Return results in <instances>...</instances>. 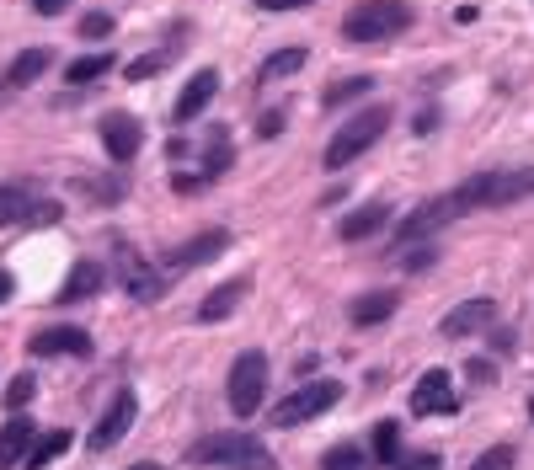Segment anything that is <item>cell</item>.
<instances>
[{"instance_id": "1", "label": "cell", "mask_w": 534, "mask_h": 470, "mask_svg": "<svg viewBox=\"0 0 534 470\" xmlns=\"http://www.w3.org/2000/svg\"><path fill=\"white\" fill-rule=\"evenodd\" d=\"M486 187H492V171H481V177H470L460 187H449V193L417 203V209L396 225V246H417V241H428V235H438L444 225H454V219H465L470 209H486Z\"/></svg>"}, {"instance_id": "2", "label": "cell", "mask_w": 534, "mask_h": 470, "mask_svg": "<svg viewBox=\"0 0 534 470\" xmlns=\"http://www.w3.org/2000/svg\"><path fill=\"white\" fill-rule=\"evenodd\" d=\"M187 465H219V470H278V460L267 454L251 433H203L187 449Z\"/></svg>"}, {"instance_id": "3", "label": "cell", "mask_w": 534, "mask_h": 470, "mask_svg": "<svg viewBox=\"0 0 534 470\" xmlns=\"http://www.w3.org/2000/svg\"><path fill=\"white\" fill-rule=\"evenodd\" d=\"M406 27H412V6L406 0H358L348 17H342V38L385 43V38H401Z\"/></svg>"}, {"instance_id": "4", "label": "cell", "mask_w": 534, "mask_h": 470, "mask_svg": "<svg viewBox=\"0 0 534 470\" xmlns=\"http://www.w3.org/2000/svg\"><path fill=\"white\" fill-rule=\"evenodd\" d=\"M390 129V107H358V113L342 123V129L332 134V145H326V155L321 161L332 166V171H342V166H353L364 150H374V139H380Z\"/></svg>"}, {"instance_id": "5", "label": "cell", "mask_w": 534, "mask_h": 470, "mask_svg": "<svg viewBox=\"0 0 534 470\" xmlns=\"http://www.w3.org/2000/svg\"><path fill=\"white\" fill-rule=\"evenodd\" d=\"M337 401H342V380H310L300 390H289L278 406H267V422H273V428H300V422L326 417Z\"/></svg>"}, {"instance_id": "6", "label": "cell", "mask_w": 534, "mask_h": 470, "mask_svg": "<svg viewBox=\"0 0 534 470\" xmlns=\"http://www.w3.org/2000/svg\"><path fill=\"white\" fill-rule=\"evenodd\" d=\"M113 273H118V284H123V294H129V300H139V305H155L166 294V284L171 278L155 268V262L145 257V252H134L129 241H113Z\"/></svg>"}, {"instance_id": "7", "label": "cell", "mask_w": 534, "mask_h": 470, "mask_svg": "<svg viewBox=\"0 0 534 470\" xmlns=\"http://www.w3.org/2000/svg\"><path fill=\"white\" fill-rule=\"evenodd\" d=\"M225 396H230V412H235V417H257V406L267 401V353H262V348H246V353L230 364Z\"/></svg>"}, {"instance_id": "8", "label": "cell", "mask_w": 534, "mask_h": 470, "mask_svg": "<svg viewBox=\"0 0 534 470\" xmlns=\"http://www.w3.org/2000/svg\"><path fill=\"white\" fill-rule=\"evenodd\" d=\"M412 412L417 417H454L460 412V396H454V380L449 369H428L412 390Z\"/></svg>"}, {"instance_id": "9", "label": "cell", "mask_w": 534, "mask_h": 470, "mask_svg": "<svg viewBox=\"0 0 534 470\" xmlns=\"http://www.w3.org/2000/svg\"><path fill=\"white\" fill-rule=\"evenodd\" d=\"M134 412H139V401H134V390H118L113 401H107V412H102V422L91 428V438H86V449L91 454H102V449H113L123 433L134 428Z\"/></svg>"}, {"instance_id": "10", "label": "cell", "mask_w": 534, "mask_h": 470, "mask_svg": "<svg viewBox=\"0 0 534 470\" xmlns=\"http://www.w3.org/2000/svg\"><path fill=\"white\" fill-rule=\"evenodd\" d=\"M230 246V230H203V235H193L187 246H177V252H166L161 257V273L171 278V273H187V268H203V262H214L219 252Z\"/></svg>"}, {"instance_id": "11", "label": "cell", "mask_w": 534, "mask_h": 470, "mask_svg": "<svg viewBox=\"0 0 534 470\" xmlns=\"http://www.w3.org/2000/svg\"><path fill=\"white\" fill-rule=\"evenodd\" d=\"M27 353L33 358H86L91 337L81 332V326H43V332L27 337Z\"/></svg>"}, {"instance_id": "12", "label": "cell", "mask_w": 534, "mask_h": 470, "mask_svg": "<svg viewBox=\"0 0 534 470\" xmlns=\"http://www.w3.org/2000/svg\"><path fill=\"white\" fill-rule=\"evenodd\" d=\"M139 145H145V123H139L134 113H107L102 118V150L113 155V161H134Z\"/></svg>"}, {"instance_id": "13", "label": "cell", "mask_w": 534, "mask_h": 470, "mask_svg": "<svg viewBox=\"0 0 534 470\" xmlns=\"http://www.w3.org/2000/svg\"><path fill=\"white\" fill-rule=\"evenodd\" d=\"M396 310H401V294L396 289H369V294H358V300L348 305V321L358 326V332H369V326H385Z\"/></svg>"}, {"instance_id": "14", "label": "cell", "mask_w": 534, "mask_h": 470, "mask_svg": "<svg viewBox=\"0 0 534 470\" xmlns=\"http://www.w3.org/2000/svg\"><path fill=\"white\" fill-rule=\"evenodd\" d=\"M492 321H497V300H465V305L449 310L438 332H444V337H470V332H486Z\"/></svg>"}, {"instance_id": "15", "label": "cell", "mask_w": 534, "mask_h": 470, "mask_svg": "<svg viewBox=\"0 0 534 470\" xmlns=\"http://www.w3.org/2000/svg\"><path fill=\"white\" fill-rule=\"evenodd\" d=\"M54 65V49H22L17 59H11V70L0 75V102L11 97V91H22V86H33L43 70Z\"/></svg>"}, {"instance_id": "16", "label": "cell", "mask_w": 534, "mask_h": 470, "mask_svg": "<svg viewBox=\"0 0 534 470\" xmlns=\"http://www.w3.org/2000/svg\"><path fill=\"white\" fill-rule=\"evenodd\" d=\"M385 225H390V203H385V198H374V203H364V209L342 214L337 235H342V241H369V235H380Z\"/></svg>"}, {"instance_id": "17", "label": "cell", "mask_w": 534, "mask_h": 470, "mask_svg": "<svg viewBox=\"0 0 534 470\" xmlns=\"http://www.w3.org/2000/svg\"><path fill=\"white\" fill-rule=\"evenodd\" d=\"M214 91H219V75H214V70H198L193 81L182 86V97H177V107H171V118H177V123H193L203 107L214 102Z\"/></svg>"}, {"instance_id": "18", "label": "cell", "mask_w": 534, "mask_h": 470, "mask_svg": "<svg viewBox=\"0 0 534 470\" xmlns=\"http://www.w3.org/2000/svg\"><path fill=\"white\" fill-rule=\"evenodd\" d=\"M246 294H251V278H230V284H219V289L209 294V300L198 305V321H203V326L230 321V316H235V305H241Z\"/></svg>"}, {"instance_id": "19", "label": "cell", "mask_w": 534, "mask_h": 470, "mask_svg": "<svg viewBox=\"0 0 534 470\" xmlns=\"http://www.w3.org/2000/svg\"><path fill=\"white\" fill-rule=\"evenodd\" d=\"M33 438H38V428L17 412L6 428H0V470H17L27 460V449H33Z\"/></svg>"}, {"instance_id": "20", "label": "cell", "mask_w": 534, "mask_h": 470, "mask_svg": "<svg viewBox=\"0 0 534 470\" xmlns=\"http://www.w3.org/2000/svg\"><path fill=\"white\" fill-rule=\"evenodd\" d=\"M102 284H107V273L97 268V262H75L70 278H65V289H59L54 300L59 305H81V300H91V294H102Z\"/></svg>"}, {"instance_id": "21", "label": "cell", "mask_w": 534, "mask_h": 470, "mask_svg": "<svg viewBox=\"0 0 534 470\" xmlns=\"http://www.w3.org/2000/svg\"><path fill=\"white\" fill-rule=\"evenodd\" d=\"M534 193V166L529 171H492V187H486V203L492 209H502V203H518V198H529Z\"/></svg>"}, {"instance_id": "22", "label": "cell", "mask_w": 534, "mask_h": 470, "mask_svg": "<svg viewBox=\"0 0 534 470\" xmlns=\"http://www.w3.org/2000/svg\"><path fill=\"white\" fill-rule=\"evenodd\" d=\"M70 444H75V433H70V428H54V433L33 438V449H27V460H22V465H27V470H43V465H54Z\"/></svg>"}, {"instance_id": "23", "label": "cell", "mask_w": 534, "mask_h": 470, "mask_svg": "<svg viewBox=\"0 0 534 470\" xmlns=\"http://www.w3.org/2000/svg\"><path fill=\"white\" fill-rule=\"evenodd\" d=\"M300 65H305V49H278V54H267L262 65H257V91L273 86V81H289Z\"/></svg>"}, {"instance_id": "24", "label": "cell", "mask_w": 534, "mask_h": 470, "mask_svg": "<svg viewBox=\"0 0 534 470\" xmlns=\"http://www.w3.org/2000/svg\"><path fill=\"white\" fill-rule=\"evenodd\" d=\"M38 193H33V187H22V182H6V187H0V230H6V225H17V219L27 214V203H33Z\"/></svg>"}, {"instance_id": "25", "label": "cell", "mask_w": 534, "mask_h": 470, "mask_svg": "<svg viewBox=\"0 0 534 470\" xmlns=\"http://www.w3.org/2000/svg\"><path fill=\"white\" fill-rule=\"evenodd\" d=\"M113 65H118L113 54H86V59H75V65H65V81L70 86H91V81H102Z\"/></svg>"}, {"instance_id": "26", "label": "cell", "mask_w": 534, "mask_h": 470, "mask_svg": "<svg viewBox=\"0 0 534 470\" xmlns=\"http://www.w3.org/2000/svg\"><path fill=\"white\" fill-rule=\"evenodd\" d=\"M321 470H374V460L358 444H332L321 454Z\"/></svg>"}, {"instance_id": "27", "label": "cell", "mask_w": 534, "mask_h": 470, "mask_svg": "<svg viewBox=\"0 0 534 470\" xmlns=\"http://www.w3.org/2000/svg\"><path fill=\"white\" fill-rule=\"evenodd\" d=\"M374 91V81L369 75H353V81H332L321 91V107H342V102H358V97H369Z\"/></svg>"}, {"instance_id": "28", "label": "cell", "mask_w": 534, "mask_h": 470, "mask_svg": "<svg viewBox=\"0 0 534 470\" xmlns=\"http://www.w3.org/2000/svg\"><path fill=\"white\" fill-rule=\"evenodd\" d=\"M59 214H65V203H54V198H33V203H27V214L17 219V225H27V230H43V225H59Z\"/></svg>"}, {"instance_id": "29", "label": "cell", "mask_w": 534, "mask_h": 470, "mask_svg": "<svg viewBox=\"0 0 534 470\" xmlns=\"http://www.w3.org/2000/svg\"><path fill=\"white\" fill-rule=\"evenodd\" d=\"M374 460H385V465L401 460V428L396 422H380V428H374Z\"/></svg>"}, {"instance_id": "30", "label": "cell", "mask_w": 534, "mask_h": 470, "mask_svg": "<svg viewBox=\"0 0 534 470\" xmlns=\"http://www.w3.org/2000/svg\"><path fill=\"white\" fill-rule=\"evenodd\" d=\"M513 465H518L513 444H492V449H481L476 460H470V470H513Z\"/></svg>"}, {"instance_id": "31", "label": "cell", "mask_w": 534, "mask_h": 470, "mask_svg": "<svg viewBox=\"0 0 534 470\" xmlns=\"http://www.w3.org/2000/svg\"><path fill=\"white\" fill-rule=\"evenodd\" d=\"M33 390H38V380H33V374H17V380L6 385V406H11V417H17L22 406L33 401Z\"/></svg>"}, {"instance_id": "32", "label": "cell", "mask_w": 534, "mask_h": 470, "mask_svg": "<svg viewBox=\"0 0 534 470\" xmlns=\"http://www.w3.org/2000/svg\"><path fill=\"white\" fill-rule=\"evenodd\" d=\"M161 65H166V54H161V49H155V54H139L134 65H129V81H150V75L161 70Z\"/></svg>"}, {"instance_id": "33", "label": "cell", "mask_w": 534, "mask_h": 470, "mask_svg": "<svg viewBox=\"0 0 534 470\" xmlns=\"http://www.w3.org/2000/svg\"><path fill=\"white\" fill-rule=\"evenodd\" d=\"M219 171H230V145H225V139H219V145H209V161H203V177H219Z\"/></svg>"}, {"instance_id": "34", "label": "cell", "mask_w": 534, "mask_h": 470, "mask_svg": "<svg viewBox=\"0 0 534 470\" xmlns=\"http://www.w3.org/2000/svg\"><path fill=\"white\" fill-rule=\"evenodd\" d=\"M396 470H444V460L422 449V454H401V460H396Z\"/></svg>"}, {"instance_id": "35", "label": "cell", "mask_w": 534, "mask_h": 470, "mask_svg": "<svg viewBox=\"0 0 534 470\" xmlns=\"http://www.w3.org/2000/svg\"><path fill=\"white\" fill-rule=\"evenodd\" d=\"M107 33H113V17H107V11H91L81 22V38H107Z\"/></svg>"}, {"instance_id": "36", "label": "cell", "mask_w": 534, "mask_h": 470, "mask_svg": "<svg viewBox=\"0 0 534 470\" xmlns=\"http://www.w3.org/2000/svg\"><path fill=\"white\" fill-rule=\"evenodd\" d=\"M203 187H209V177H171V193L177 198H198Z\"/></svg>"}, {"instance_id": "37", "label": "cell", "mask_w": 534, "mask_h": 470, "mask_svg": "<svg viewBox=\"0 0 534 470\" xmlns=\"http://www.w3.org/2000/svg\"><path fill=\"white\" fill-rule=\"evenodd\" d=\"M70 6H75V0H33L38 17H59V11H70Z\"/></svg>"}, {"instance_id": "38", "label": "cell", "mask_w": 534, "mask_h": 470, "mask_svg": "<svg viewBox=\"0 0 534 470\" xmlns=\"http://www.w3.org/2000/svg\"><path fill=\"white\" fill-rule=\"evenodd\" d=\"M262 11H300V6H310V0H257Z\"/></svg>"}, {"instance_id": "39", "label": "cell", "mask_w": 534, "mask_h": 470, "mask_svg": "<svg viewBox=\"0 0 534 470\" xmlns=\"http://www.w3.org/2000/svg\"><path fill=\"white\" fill-rule=\"evenodd\" d=\"M433 257H438V252H433V246H428V252H412V257H406V262H401V268H433Z\"/></svg>"}, {"instance_id": "40", "label": "cell", "mask_w": 534, "mask_h": 470, "mask_svg": "<svg viewBox=\"0 0 534 470\" xmlns=\"http://www.w3.org/2000/svg\"><path fill=\"white\" fill-rule=\"evenodd\" d=\"M11 294H17V278H11L6 268H0V305H6V300H11Z\"/></svg>"}, {"instance_id": "41", "label": "cell", "mask_w": 534, "mask_h": 470, "mask_svg": "<svg viewBox=\"0 0 534 470\" xmlns=\"http://www.w3.org/2000/svg\"><path fill=\"white\" fill-rule=\"evenodd\" d=\"M476 385H492V358H476Z\"/></svg>"}, {"instance_id": "42", "label": "cell", "mask_w": 534, "mask_h": 470, "mask_svg": "<svg viewBox=\"0 0 534 470\" xmlns=\"http://www.w3.org/2000/svg\"><path fill=\"white\" fill-rule=\"evenodd\" d=\"M129 470H161V465H150V460H145V465H129Z\"/></svg>"}, {"instance_id": "43", "label": "cell", "mask_w": 534, "mask_h": 470, "mask_svg": "<svg viewBox=\"0 0 534 470\" xmlns=\"http://www.w3.org/2000/svg\"><path fill=\"white\" fill-rule=\"evenodd\" d=\"M529 422H534V396H529Z\"/></svg>"}]
</instances>
